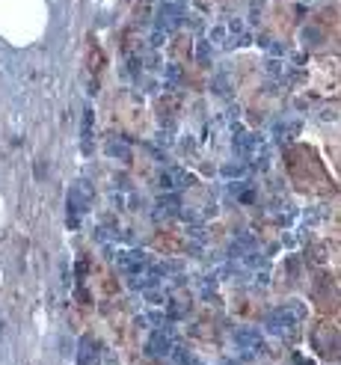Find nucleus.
Listing matches in <instances>:
<instances>
[{"label": "nucleus", "instance_id": "f257e3e1", "mask_svg": "<svg viewBox=\"0 0 341 365\" xmlns=\"http://www.w3.org/2000/svg\"><path fill=\"white\" fill-rule=\"evenodd\" d=\"M315 350L324 359H341V332L332 330V327L315 330Z\"/></svg>", "mask_w": 341, "mask_h": 365}, {"label": "nucleus", "instance_id": "f03ea898", "mask_svg": "<svg viewBox=\"0 0 341 365\" xmlns=\"http://www.w3.org/2000/svg\"><path fill=\"white\" fill-rule=\"evenodd\" d=\"M303 318V309L300 306H282V309H276V312L267 318V327L273 332H291L297 327V321Z\"/></svg>", "mask_w": 341, "mask_h": 365}, {"label": "nucleus", "instance_id": "7ed1b4c3", "mask_svg": "<svg viewBox=\"0 0 341 365\" xmlns=\"http://www.w3.org/2000/svg\"><path fill=\"white\" fill-rule=\"evenodd\" d=\"M77 359H80V365H95L98 362V350H92V339H83Z\"/></svg>", "mask_w": 341, "mask_h": 365}, {"label": "nucleus", "instance_id": "20e7f679", "mask_svg": "<svg viewBox=\"0 0 341 365\" xmlns=\"http://www.w3.org/2000/svg\"><path fill=\"white\" fill-rule=\"evenodd\" d=\"M149 348H152V353H157V356H166L172 345H169V339L160 332V335H154V339H152V345H149Z\"/></svg>", "mask_w": 341, "mask_h": 365}]
</instances>
